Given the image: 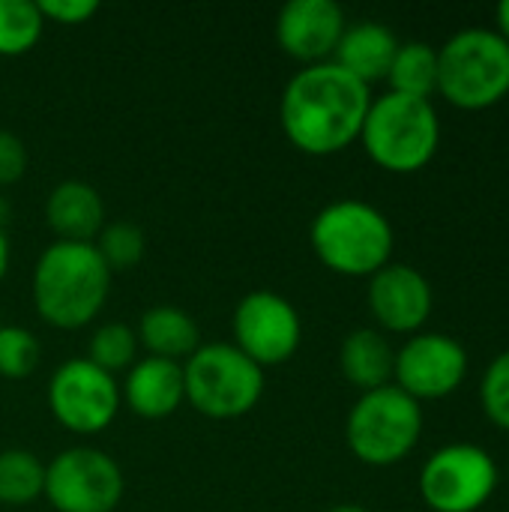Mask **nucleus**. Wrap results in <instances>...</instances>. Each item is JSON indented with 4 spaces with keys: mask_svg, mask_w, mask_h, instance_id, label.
I'll return each instance as SVG.
<instances>
[{
    "mask_svg": "<svg viewBox=\"0 0 509 512\" xmlns=\"http://www.w3.org/2000/svg\"><path fill=\"white\" fill-rule=\"evenodd\" d=\"M369 105V87L327 60L300 69L285 84L279 123L300 153L333 156L360 138Z\"/></svg>",
    "mask_w": 509,
    "mask_h": 512,
    "instance_id": "f257e3e1",
    "label": "nucleus"
},
{
    "mask_svg": "<svg viewBox=\"0 0 509 512\" xmlns=\"http://www.w3.org/2000/svg\"><path fill=\"white\" fill-rule=\"evenodd\" d=\"M111 291V270L93 243H51L33 270V306L57 330L90 324Z\"/></svg>",
    "mask_w": 509,
    "mask_h": 512,
    "instance_id": "f03ea898",
    "label": "nucleus"
},
{
    "mask_svg": "<svg viewBox=\"0 0 509 512\" xmlns=\"http://www.w3.org/2000/svg\"><path fill=\"white\" fill-rule=\"evenodd\" d=\"M360 141L378 168L390 174H414L435 159L441 120L429 99L384 93L372 99Z\"/></svg>",
    "mask_w": 509,
    "mask_h": 512,
    "instance_id": "7ed1b4c3",
    "label": "nucleus"
},
{
    "mask_svg": "<svg viewBox=\"0 0 509 512\" xmlns=\"http://www.w3.org/2000/svg\"><path fill=\"white\" fill-rule=\"evenodd\" d=\"M390 219L366 201H333L312 222L318 261L339 276H375L393 255Z\"/></svg>",
    "mask_w": 509,
    "mask_h": 512,
    "instance_id": "20e7f679",
    "label": "nucleus"
},
{
    "mask_svg": "<svg viewBox=\"0 0 509 512\" xmlns=\"http://www.w3.org/2000/svg\"><path fill=\"white\" fill-rule=\"evenodd\" d=\"M438 93L465 111L498 105L509 93V42L489 27H471L438 48Z\"/></svg>",
    "mask_w": 509,
    "mask_h": 512,
    "instance_id": "39448f33",
    "label": "nucleus"
},
{
    "mask_svg": "<svg viewBox=\"0 0 509 512\" xmlns=\"http://www.w3.org/2000/svg\"><path fill=\"white\" fill-rule=\"evenodd\" d=\"M186 402L210 420H237L264 396V369L234 342L201 345L183 363Z\"/></svg>",
    "mask_w": 509,
    "mask_h": 512,
    "instance_id": "423d86ee",
    "label": "nucleus"
},
{
    "mask_svg": "<svg viewBox=\"0 0 509 512\" xmlns=\"http://www.w3.org/2000/svg\"><path fill=\"white\" fill-rule=\"evenodd\" d=\"M420 432L423 408L396 384L363 393L345 426L351 453L372 468H390L402 462L417 447Z\"/></svg>",
    "mask_w": 509,
    "mask_h": 512,
    "instance_id": "0eeeda50",
    "label": "nucleus"
},
{
    "mask_svg": "<svg viewBox=\"0 0 509 512\" xmlns=\"http://www.w3.org/2000/svg\"><path fill=\"white\" fill-rule=\"evenodd\" d=\"M498 489V465L477 444H447L420 471V495L435 512H477Z\"/></svg>",
    "mask_w": 509,
    "mask_h": 512,
    "instance_id": "6e6552de",
    "label": "nucleus"
},
{
    "mask_svg": "<svg viewBox=\"0 0 509 512\" xmlns=\"http://www.w3.org/2000/svg\"><path fill=\"white\" fill-rule=\"evenodd\" d=\"M120 465L93 447H72L45 465V498L57 512H114L123 498Z\"/></svg>",
    "mask_w": 509,
    "mask_h": 512,
    "instance_id": "1a4fd4ad",
    "label": "nucleus"
},
{
    "mask_svg": "<svg viewBox=\"0 0 509 512\" xmlns=\"http://www.w3.org/2000/svg\"><path fill=\"white\" fill-rule=\"evenodd\" d=\"M48 405L54 420L78 435H96L108 429L120 411V387L114 375L84 360H66L51 384H48Z\"/></svg>",
    "mask_w": 509,
    "mask_h": 512,
    "instance_id": "9d476101",
    "label": "nucleus"
},
{
    "mask_svg": "<svg viewBox=\"0 0 509 512\" xmlns=\"http://www.w3.org/2000/svg\"><path fill=\"white\" fill-rule=\"evenodd\" d=\"M234 345L261 369L288 363L303 339V324L291 300L276 291H252L234 309Z\"/></svg>",
    "mask_w": 509,
    "mask_h": 512,
    "instance_id": "9b49d317",
    "label": "nucleus"
},
{
    "mask_svg": "<svg viewBox=\"0 0 509 512\" xmlns=\"http://www.w3.org/2000/svg\"><path fill=\"white\" fill-rule=\"evenodd\" d=\"M468 375V351L444 333L411 336L396 354V387L411 399H444L462 387Z\"/></svg>",
    "mask_w": 509,
    "mask_h": 512,
    "instance_id": "f8f14e48",
    "label": "nucleus"
},
{
    "mask_svg": "<svg viewBox=\"0 0 509 512\" xmlns=\"http://www.w3.org/2000/svg\"><path fill=\"white\" fill-rule=\"evenodd\" d=\"M345 12L333 0H291L282 6L276 18V39L279 48L306 63H327L345 33Z\"/></svg>",
    "mask_w": 509,
    "mask_h": 512,
    "instance_id": "ddd939ff",
    "label": "nucleus"
},
{
    "mask_svg": "<svg viewBox=\"0 0 509 512\" xmlns=\"http://www.w3.org/2000/svg\"><path fill=\"white\" fill-rule=\"evenodd\" d=\"M369 309L387 333H417L432 315V285L408 264H387L369 279Z\"/></svg>",
    "mask_w": 509,
    "mask_h": 512,
    "instance_id": "4468645a",
    "label": "nucleus"
},
{
    "mask_svg": "<svg viewBox=\"0 0 509 512\" xmlns=\"http://www.w3.org/2000/svg\"><path fill=\"white\" fill-rule=\"evenodd\" d=\"M123 399H126L129 411L144 420L171 417L180 408V402L186 399L183 366L174 360H159V357L135 360V366L129 369L126 384H123Z\"/></svg>",
    "mask_w": 509,
    "mask_h": 512,
    "instance_id": "2eb2a0df",
    "label": "nucleus"
},
{
    "mask_svg": "<svg viewBox=\"0 0 509 512\" xmlns=\"http://www.w3.org/2000/svg\"><path fill=\"white\" fill-rule=\"evenodd\" d=\"M45 222L60 243H93L105 228L102 195L84 180H63L45 201Z\"/></svg>",
    "mask_w": 509,
    "mask_h": 512,
    "instance_id": "dca6fc26",
    "label": "nucleus"
},
{
    "mask_svg": "<svg viewBox=\"0 0 509 512\" xmlns=\"http://www.w3.org/2000/svg\"><path fill=\"white\" fill-rule=\"evenodd\" d=\"M396 51H399V39L387 24L360 21L354 27H345L342 39L333 51V63L369 87V84L387 78Z\"/></svg>",
    "mask_w": 509,
    "mask_h": 512,
    "instance_id": "f3484780",
    "label": "nucleus"
},
{
    "mask_svg": "<svg viewBox=\"0 0 509 512\" xmlns=\"http://www.w3.org/2000/svg\"><path fill=\"white\" fill-rule=\"evenodd\" d=\"M339 369H342L345 381L354 384L357 390H363V393L381 390L393 381L396 351L390 348V342L381 330L363 327V330H354L342 342Z\"/></svg>",
    "mask_w": 509,
    "mask_h": 512,
    "instance_id": "a211bd4d",
    "label": "nucleus"
},
{
    "mask_svg": "<svg viewBox=\"0 0 509 512\" xmlns=\"http://www.w3.org/2000/svg\"><path fill=\"white\" fill-rule=\"evenodd\" d=\"M138 342L159 360H189L201 348L198 324L177 306H153L138 324Z\"/></svg>",
    "mask_w": 509,
    "mask_h": 512,
    "instance_id": "6ab92c4d",
    "label": "nucleus"
},
{
    "mask_svg": "<svg viewBox=\"0 0 509 512\" xmlns=\"http://www.w3.org/2000/svg\"><path fill=\"white\" fill-rule=\"evenodd\" d=\"M390 93L429 99L438 93V48L429 42H399V51L387 72Z\"/></svg>",
    "mask_w": 509,
    "mask_h": 512,
    "instance_id": "aec40b11",
    "label": "nucleus"
},
{
    "mask_svg": "<svg viewBox=\"0 0 509 512\" xmlns=\"http://www.w3.org/2000/svg\"><path fill=\"white\" fill-rule=\"evenodd\" d=\"M45 495V465L30 450L0 453V504L27 507Z\"/></svg>",
    "mask_w": 509,
    "mask_h": 512,
    "instance_id": "412c9836",
    "label": "nucleus"
},
{
    "mask_svg": "<svg viewBox=\"0 0 509 512\" xmlns=\"http://www.w3.org/2000/svg\"><path fill=\"white\" fill-rule=\"evenodd\" d=\"M45 30V18L30 0H0V57L27 54Z\"/></svg>",
    "mask_w": 509,
    "mask_h": 512,
    "instance_id": "4be33fe9",
    "label": "nucleus"
},
{
    "mask_svg": "<svg viewBox=\"0 0 509 512\" xmlns=\"http://www.w3.org/2000/svg\"><path fill=\"white\" fill-rule=\"evenodd\" d=\"M135 354H138V336L126 324H102L87 345V360L108 375L120 369H132Z\"/></svg>",
    "mask_w": 509,
    "mask_h": 512,
    "instance_id": "5701e85b",
    "label": "nucleus"
},
{
    "mask_svg": "<svg viewBox=\"0 0 509 512\" xmlns=\"http://www.w3.org/2000/svg\"><path fill=\"white\" fill-rule=\"evenodd\" d=\"M105 267L114 270H132L141 264L147 252V237L138 225L132 222H111L99 231V240L93 243Z\"/></svg>",
    "mask_w": 509,
    "mask_h": 512,
    "instance_id": "b1692460",
    "label": "nucleus"
},
{
    "mask_svg": "<svg viewBox=\"0 0 509 512\" xmlns=\"http://www.w3.org/2000/svg\"><path fill=\"white\" fill-rule=\"evenodd\" d=\"M42 348L36 336L24 327H0V378L21 381L36 372Z\"/></svg>",
    "mask_w": 509,
    "mask_h": 512,
    "instance_id": "393cba45",
    "label": "nucleus"
},
{
    "mask_svg": "<svg viewBox=\"0 0 509 512\" xmlns=\"http://www.w3.org/2000/svg\"><path fill=\"white\" fill-rule=\"evenodd\" d=\"M480 402H483V411L486 417L498 426L509 432V351L498 354L483 381H480Z\"/></svg>",
    "mask_w": 509,
    "mask_h": 512,
    "instance_id": "a878e982",
    "label": "nucleus"
},
{
    "mask_svg": "<svg viewBox=\"0 0 509 512\" xmlns=\"http://www.w3.org/2000/svg\"><path fill=\"white\" fill-rule=\"evenodd\" d=\"M27 171V147L18 135L0 129V189L12 186Z\"/></svg>",
    "mask_w": 509,
    "mask_h": 512,
    "instance_id": "bb28decb",
    "label": "nucleus"
},
{
    "mask_svg": "<svg viewBox=\"0 0 509 512\" xmlns=\"http://www.w3.org/2000/svg\"><path fill=\"white\" fill-rule=\"evenodd\" d=\"M36 6L45 21H57V24H84L90 15L99 12V3L93 0H42Z\"/></svg>",
    "mask_w": 509,
    "mask_h": 512,
    "instance_id": "cd10ccee",
    "label": "nucleus"
},
{
    "mask_svg": "<svg viewBox=\"0 0 509 512\" xmlns=\"http://www.w3.org/2000/svg\"><path fill=\"white\" fill-rule=\"evenodd\" d=\"M495 18H498V33L509 42V0H504V3L495 9Z\"/></svg>",
    "mask_w": 509,
    "mask_h": 512,
    "instance_id": "c85d7f7f",
    "label": "nucleus"
},
{
    "mask_svg": "<svg viewBox=\"0 0 509 512\" xmlns=\"http://www.w3.org/2000/svg\"><path fill=\"white\" fill-rule=\"evenodd\" d=\"M9 267V240H6V231L0 228V279Z\"/></svg>",
    "mask_w": 509,
    "mask_h": 512,
    "instance_id": "c756f323",
    "label": "nucleus"
},
{
    "mask_svg": "<svg viewBox=\"0 0 509 512\" xmlns=\"http://www.w3.org/2000/svg\"><path fill=\"white\" fill-rule=\"evenodd\" d=\"M330 512H369L366 507H360V504H339V507H333Z\"/></svg>",
    "mask_w": 509,
    "mask_h": 512,
    "instance_id": "7c9ffc66",
    "label": "nucleus"
},
{
    "mask_svg": "<svg viewBox=\"0 0 509 512\" xmlns=\"http://www.w3.org/2000/svg\"><path fill=\"white\" fill-rule=\"evenodd\" d=\"M6 219H9V201L0 195V228L6 225Z\"/></svg>",
    "mask_w": 509,
    "mask_h": 512,
    "instance_id": "2f4dec72",
    "label": "nucleus"
},
{
    "mask_svg": "<svg viewBox=\"0 0 509 512\" xmlns=\"http://www.w3.org/2000/svg\"><path fill=\"white\" fill-rule=\"evenodd\" d=\"M0 327H3V324H0Z\"/></svg>",
    "mask_w": 509,
    "mask_h": 512,
    "instance_id": "473e14b6",
    "label": "nucleus"
}]
</instances>
